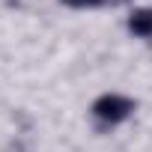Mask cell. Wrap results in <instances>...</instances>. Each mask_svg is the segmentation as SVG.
<instances>
[{"instance_id":"cell-1","label":"cell","mask_w":152,"mask_h":152,"mask_svg":"<svg viewBox=\"0 0 152 152\" xmlns=\"http://www.w3.org/2000/svg\"><path fill=\"white\" fill-rule=\"evenodd\" d=\"M131 110H134V102L125 99V96H116V93H107V96H102V99L93 104V113H96L102 122H110V125L128 119Z\"/></svg>"},{"instance_id":"cell-2","label":"cell","mask_w":152,"mask_h":152,"mask_svg":"<svg viewBox=\"0 0 152 152\" xmlns=\"http://www.w3.org/2000/svg\"><path fill=\"white\" fill-rule=\"evenodd\" d=\"M128 30L140 39H149L152 36V9H134L128 18Z\"/></svg>"},{"instance_id":"cell-3","label":"cell","mask_w":152,"mask_h":152,"mask_svg":"<svg viewBox=\"0 0 152 152\" xmlns=\"http://www.w3.org/2000/svg\"><path fill=\"white\" fill-rule=\"evenodd\" d=\"M66 6H75V9H87V6H99L104 0H63Z\"/></svg>"}]
</instances>
